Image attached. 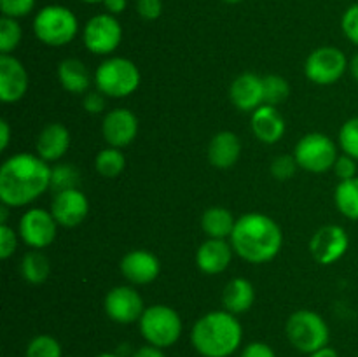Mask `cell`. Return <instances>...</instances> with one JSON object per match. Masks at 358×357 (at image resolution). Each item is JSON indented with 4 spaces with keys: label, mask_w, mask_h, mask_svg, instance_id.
Masks as SVG:
<instances>
[{
    "label": "cell",
    "mask_w": 358,
    "mask_h": 357,
    "mask_svg": "<svg viewBox=\"0 0 358 357\" xmlns=\"http://www.w3.org/2000/svg\"><path fill=\"white\" fill-rule=\"evenodd\" d=\"M51 189V167L37 154L17 153L0 167V200L9 206H24Z\"/></svg>",
    "instance_id": "6da1fadb"
},
{
    "label": "cell",
    "mask_w": 358,
    "mask_h": 357,
    "mask_svg": "<svg viewBox=\"0 0 358 357\" xmlns=\"http://www.w3.org/2000/svg\"><path fill=\"white\" fill-rule=\"evenodd\" d=\"M233 251L252 265L269 262L280 254L283 245L282 227L266 214L250 212L236 219L231 234Z\"/></svg>",
    "instance_id": "7a4b0ae2"
},
{
    "label": "cell",
    "mask_w": 358,
    "mask_h": 357,
    "mask_svg": "<svg viewBox=\"0 0 358 357\" xmlns=\"http://www.w3.org/2000/svg\"><path fill=\"white\" fill-rule=\"evenodd\" d=\"M243 342V328L236 315L213 310L201 315L191 329V345L201 357H231Z\"/></svg>",
    "instance_id": "3957f363"
},
{
    "label": "cell",
    "mask_w": 358,
    "mask_h": 357,
    "mask_svg": "<svg viewBox=\"0 0 358 357\" xmlns=\"http://www.w3.org/2000/svg\"><path fill=\"white\" fill-rule=\"evenodd\" d=\"M285 335L290 345L301 354H313L329 345L331 331L320 314L313 310H297L287 318Z\"/></svg>",
    "instance_id": "277c9868"
},
{
    "label": "cell",
    "mask_w": 358,
    "mask_h": 357,
    "mask_svg": "<svg viewBox=\"0 0 358 357\" xmlns=\"http://www.w3.org/2000/svg\"><path fill=\"white\" fill-rule=\"evenodd\" d=\"M140 70L131 59L112 56L98 65L94 83L98 91L110 98H124L135 93L140 86Z\"/></svg>",
    "instance_id": "5b68a950"
},
{
    "label": "cell",
    "mask_w": 358,
    "mask_h": 357,
    "mask_svg": "<svg viewBox=\"0 0 358 357\" xmlns=\"http://www.w3.org/2000/svg\"><path fill=\"white\" fill-rule=\"evenodd\" d=\"M79 21L76 14L63 6L42 7L34 18V34L42 44L59 48L76 38Z\"/></svg>",
    "instance_id": "8992f818"
},
{
    "label": "cell",
    "mask_w": 358,
    "mask_h": 357,
    "mask_svg": "<svg viewBox=\"0 0 358 357\" xmlns=\"http://www.w3.org/2000/svg\"><path fill=\"white\" fill-rule=\"evenodd\" d=\"M138 328L143 340L149 345L168 349V346H173L180 340L184 324H182L178 312L173 310L171 307H168V304H152V307L145 308L143 315L140 317Z\"/></svg>",
    "instance_id": "52a82bcc"
},
{
    "label": "cell",
    "mask_w": 358,
    "mask_h": 357,
    "mask_svg": "<svg viewBox=\"0 0 358 357\" xmlns=\"http://www.w3.org/2000/svg\"><path fill=\"white\" fill-rule=\"evenodd\" d=\"M294 158L303 170L311 174H324L332 170L338 161V147L336 142L325 133H308L297 142L294 149Z\"/></svg>",
    "instance_id": "ba28073f"
},
{
    "label": "cell",
    "mask_w": 358,
    "mask_h": 357,
    "mask_svg": "<svg viewBox=\"0 0 358 357\" xmlns=\"http://www.w3.org/2000/svg\"><path fill=\"white\" fill-rule=\"evenodd\" d=\"M348 58L345 52L332 46L317 48L304 62V74L311 83L318 86H331L345 76Z\"/></svg>",
    "instance_id": "9c48e42d"
},
{
    "label": "cell",
    "mask_w": 358,
    "mask_h": 357,
    "mask_svg": "<svg viewBox=\"0 0 358 357\" xmlns=\"http://www.w3.org/2000/svg\"><path fill=\"white\" fill-rule=\"evenodd\" d=\"M122 38L121 23L112 14H96L84 27L83 41L90 52L100 56L112 55Z\"/></svg>",
    "instance_id": "30bf717a"
},
{
    "label": "cell",
    "mask_w": 358,
    "mask_h": 357,
    "mask_svg": "<svg viewBox=\"0 0 358 357\" xmlns=\"http://www.w3.org/2000/svg\"><path fill=\"white\" fill-rule=\"evenodd\" d=\"M103 308L107 317L117 324H133L138 322L145 312L143 298L135 287L117 286L110 289L105 296Z\"/></svg>",
    "instance_id": "8fae6325"
},
{
    "label": "cell",
    "mask_w": 358,
    "mask_h": 357,
    "mask_svg": "<svg viewBox=\"0 0 358 357\" xmlns=\"http://www.w3.org/2000/svg\"><path fill=\"white\" fill-rule=\"evenodd\" d=\"M350 247V238L345 227L338 224H327L315 231L310 240V252L320 265L329 266L346 254Z\"/></svg>",
    "instance_id": "7c38bea8"
},
{
    "label": "cell",
    "mask_w": 358,
    "mask_h": 357,
    "mask_svg": "<svg viewBox=\"0 0 358 357\" xmlns=\"http://www.w3.org/2000/svg\"><path fill=\"white\" fill-rule=\"evenodd\" d=\"M58 223L51 210L28 209L20 219V237L28 247L45 248L56 240Z\"/></svg>",
    "instance_id": "4fadbf2b"
},
{
    "label": "cell",
    "mask_w": 358,
    "mask_h": 357,
    "mask_svg": "<svg viewBox=\"0 0 358 357\" xmlns=\"http://www.w3.org/2000/svg\"><path fill=\"white\" fill-rule=\"evenodd\" d=\"M87 212H90V202H87L86 195L79 188L55 192V196H52L51 214L56 223H58V226H79L86 220Z\"/></svg>",
    "instance_id": "5bb4252c"
},
{
    "label": "cell",
    "mask_w": 358,
    "mask_h": 357,
    "mask_svg": "<svg viewBox=\"0 0 358 357\" xmlns=\"http://www.w3.org/2000/svg\"><path fill=\"white\" fill-rule=\"evenodd\" d=\"M101 133L108 146L122 149L135 140L138 133V119L129 108H114L105 114Z\"/></svg>",
    "instance_id": "9a60e30c"
},
{
    "label": "cell",
    "mask_w": 358,
    "mask_h": 357,
    "mask_svg": "<svg viewBox=\"0 0 358 357\" xmlns=\"http://www.w3.org/2000/svg\"><path fill=\"white\" fill-rule=\"evenodd\" d=\"M28 72L23 63L13 55H0V100L3 104L20 102L27 94Z\"/></svg>",
    "instance_id": "2e32d148"
},
{
    "label": "cell",
    "mask_w": 358,
    "mask_h": 357,
    "mask_svg": "<svg viewBox=\"0 0 358 357\" xmlns=\"http://www.w3.org/2000/svg\"><path fill=\"white\" fill-rule=\"evenodd\" d=\"M119 268H121L122 276L126 280L136 284V286H145V284L154 282L157 279L161 272V262L152 252L135 248L121 259Z\"/></svg>",
    "instance_id": "e0dca14e"
},
{
    "label": "cell",
    "mask_w": 358,
    "mask_h": 357,
    "mask_svg": "<svg viewBox=\"0 0 358 357\" xmlns=\"http://www.w3.org/2000/svg\"><path fill=\"white\" fill-rule=\"evenodd\" d=\"M229 98L241 112H254L264 105V77L252 72L241 74L231 84Z\"/></svg>",
    "instance_id": "ac0fdd59"
},
{
    "label": "cell",
    "mask_w": 358,
    "mask_h": 357,
    "mask_svg": "<svg viewBox=\"0 0 358 357\" xmlns=\"http://www.w3.org/2000/svg\"><path fill=\"white\" fill-rule=\"evenodd\" d=\"M233 245L220 238H208L196 251V265L206 275L226 272L233 259Z\"/></svg>",
    "instance_id": "d6986e66"
},
{
    "label": "cell",
    "mask_w": 358,
    "mask_h": 357,
    "mask_svg": "<svg viewBox=\"0 0 358 357\" xmlns=\"http://www.w3.org/2000/svg\"><path fill=\"white\" fill-rule=\"evenodd\" d=\"M252 133L262 144H276L285 135V119L275 105H261L252 112Z\"/></svg>",
    "instance_id": "ffe728a7"
},
{
    "label": "cell",
    "mask_w": 358,
    "mask_h": 357,
    "mask_svg": "<svg viewBox=\"0 0 358 357\" xmlns=\"http://www.w3.org/2000/svg\"><path fill=\"white\" fill-rule=\"evenodd\" d=\"M70 147V132L65 125L62 122H49L48 126L42 128L38 133L37 144V156L48 163H55V161L62 160L65 153Z\"/></svg>",
    "instance_id": "44dd1931"
},
{
    "label": "cell",
    "mask_w": 358,
    "mask_h": 357,
    "mask_svg": "<svg viewBox=\"0 0 358 357\" xmlns=\"http://www.w3.org/2000/svg\"><path fill=\"white\" fill-rule=\"evenodd\" d=\"M241 142L236 133L224 130L215 133L208 144V161L219 170H227L234 167L240 160Z\"/></svg>",
    "instance_id": "7402d4cb"
},
{
    "label": "cell",
    "mask_w": 358,
    "mask_h": 357,
    "mask_svg": "<svg viewBox=\"0 0 358 357\" xmlns=\"http://www.w3.org/2000/svg\"><path fill=\"white\" fill-rule=\"evenodd\" d=\"M255 301V289L252 286L250 280L243 279V276H236V279L229 280L227 286L224 287L222 293V304L224 310L231 312L234 315L245 314L252 308Z\"/></svg>",
    "instance_id": "603a6c76"
},
{
    "label": "cell",
    "mask_w": 358,
    "mask_h": 357,
    "mask_svg": "<svg viewBox=\"0 0 358 357\" xmlns=\"http://www.w3.org/2000/svg\"><path fill=\"white\" fill-rule=\"evenodd\" d=\"M58 79L62 83L63 90L76 94L87 91L91 84V76L87 72L86 65L77 58H66L59 63Z\"/></svg>",
    "instance_id": "cb8c5ba5"
},
{
    "label": "cell",
    "mask_w": 358,
    "mask_h": 357,
    "mask_svg": "<svg viewBox=\"0 0 358 357\" xmlns=\"http://www.w3.org/2000/svg\"><path fill=\"white\" fill-rule=\"evenodd\" d=\"M234 226H236V219L224 206H210L201 217V227L208 238L226 240L227 237L233 234Z\"/></svg>",
    "instance_id": "d4e9b609"
},
{
    "label": "cell",
    "mask_w": 358,
    "mask_h": 357,
    "mask_svg": "<svg viewBox=\"0 0 358 357\" xmlns=\"http://www.w3.org/2000/svg\"><path fill=\"white\" fill-rule=\"evenodd\" d=\"M21 276L27 280L28 284H44L48 280L49 273H51V265H49L48 255L42 254L41 251L34 248V251L27 252L21 259Z\"/></svg>",
    "instance_id": "484cf974"
},
{
    "label": "cell",
    "mask_w": 358,
    "mask_h": 357,
    "mask_svg": "<svg viewBox=\"0 0 358 357\" xmlns=\"http://www.w3.org/2000/svg\"><path fill=\"white\" fill-rule=\"evenodd\" d=\"M334 202L346 219L358 220V177L339 181L334 191Z\"/></svg>",
    "instance_id": "4316f807"
},
{
    "label": "cell",
    "mask_w": 358,
    "mask_h": 357,
    "mask_svg": "<svg viewBox=\"0 0 358 357\" xmlns=\"http://www.w3.org/2000/svg\"><path fill=\"white\" fill-rule=\"evenodd\" d=\"M94 168L105 178H114L126 168V156L117 147H107L94 158Z\"/></svg>",
    "instance_id": "83f0119b"
},
{
    "label": "cell",
    "mask_w": 358,
    "mask_h": 357,
    "mask_svg": "<svg viewBox=\"0 0 358 357\" xmlns=\"http://www.w3.org/2000/svg\"><path fill=\"white\" fill-rule=\"evenodd\" d=\"M80 182V174L76 164L58 163L51 168V191L62 192L66 189H77Z\"/></svg>",
    "instance_id": "f1b7e54d"
},
{
    "label": "cell",
    "mask_w": 358,
    "mask_h": 357,
    "mask_svg": "<svg viewBox=\"0 0 358 357\" xmlns=\"http://www.w3.org/2000/svg\"><path fill=\"white\" fill-rule=\"evenodd\" d=\"M24 357H63L62 343L51 335H37L28 342Z\"/></svg>",
    "instance_id": "f546056e"
},
{
    "label": "cell",
    "mask_w": 358,
    "mask_h": 357,
    "mask_svg": "<svg viewBox=\"0 0 358 357\" xmlns=\"http://www.w3.org/2000/svg\"><path fill=\"white\" fill-rule=\"evenodd\" d=\"M290 86L285 77L278 74H269L264 77V104L280 105L289 98Z\"/></svg>",
    "instance_id": "4dcf8cb0"
},
{
    "label": "cell",
    "mask_w": 358,
    "mask_h": 357,
    "mask_svg": "<svg viewBox=\"0 0 358 357\" xmlns=\"http://www.w3.org/2000/svg\"><path fill=\"white\" fill-rule=\"evenodd\" d=\"M21 35L23 31H21L20 23L14 18L3 16L0 20V52L10 55L20 46Z\"/></svg>",
    "instance_id": "1f68e13d"
},
{
    "label": "cell",
    "mask_w": 358,
    "mask_h": 357,
    "mask_svg": "<svg viewBox=\"0 0 358 357\" xmlns=\"http://www.w3.org/2000/svg\"><path fill=\"white\" fill-rule=\"evenodd\" d=\"M339 147L345 154L358 160V115L348 119L339 130Z\"/></svg>",
    "instance_id": "d6a6232c"
},
{
    "label": "cell",
    "mask_w": 358,
    "mask_h": 357,
    "mask_svg": "<svg viewBox=\"0 0 358 357\" xmlns=\"http://www.w3.org/2000/svg\"><path fill=\"white\" fill-rule=\"evenodd\" d=\"M297 161L296 158L290 156V154H282V156H276L271 161V175L276 181H289L297 170Z\"/></svg>",
    "instance_id": "836d02e7"
},
{
    "label": "cell",
    "mask_w": 358,
    "mask_h": 357,
    "mask_svg": "<svg viewBox=\"0 0 358 357\" xmlns=\"http://www.w3.org/2000/svg\"><path fill=\"white\" fill-rule=\"evenodd\" d=\"M35 7V0H0V9L7 18H23L30 14Z\"/></svg>",
    "instance_id": "e575fe53"
},
{
    "label": "cell",
    "mask_w": 358,
    "mask_h": 357,
    "mask_svg": "<svg viewBox=\"0 0 358 357\" xmlns=\"http://www.w3.org/2000/svg\"><path fill=\"white\" fill-rule=\"evenodd\" d=\"M341 28L346 38L358 46V4H353L345 10L341 18Z\"/></svg>",
    "instance_id": "d590c367"
},
{
    "label": "cell",
    "mask_w": 358,
    "mask_h": 357,
    "mask_svg": "<svg viewBox=\"0 0 358 357\" xmlns=\"http://www.w3.org/2000/svg\"><path fill=\"white\" fill-rule=\"evenodd\" d=\"M17 248V234L7 224H0V258L9 259Z\"/></svg>",
    "instance_id": "8d00e7d4"
},
{
    "label": "cell",
    "mask_w": 358,
    "mask_h": 357,
    "mask_svg": "<svg viewBox=\"0 0 358 357\" xmlns=\"http://www.w3.org/2000/svg\"><path fill=\"white\" fill-rule=\"evenodd\" d=\"M334 174L339 181H350V178L357 177V160H353L348 154H343L338 158L334 164Z\"/></svg>",
    "instance_id": "74e56055"
},
{
    "label": "cell",
    "mask_w": 358,
    "mask_h": 357,
    "mask_svg": "<svg viewBox=\"0 0 358 357\" xmlns=\"http://www.w3.org/2000/svg\"><path fill=\"white\" fill-rule=\"evenodd\" d=\"M136 13L145 21H154L163 13L161 0H136Z\"/></svg>",
    "instance_id": "f35d334b"
},
{
    "label": "cell",
    "mask_w": 358,
    "mask_h": 357,
    "mask_svg": "<svg viewBox=\"0 0 358 357\" xmlns=\"http://www.w3.org/2000/svg\"><path fill=\"white\" fill-rule=\"evenodd\" d=\"M105 105H107V102H105V94L101 91H90L83 100L84 111L90 112V114H100V112H103Z\"/></svg>",
    "instance_id": "ab89813d"
},
{
    "label": "cell",
    "mask_w": 358,
    "mask_h": 357,
    "mask_svg": "<svg viewBox=\"0 0 358 357\" xmlns=\"http://www.w3.org/2000/svg\"><path fill=\"white\" fill-rule=\"evenodd\" d=\"M240 357H276V352L264 342H252L243 346Z\"/></svg>",
    "instance_id": "60d3db41"
},
{
    "label": "cell",
    "mask_w": 358,
    "mask_h": 357,
    "mask_svg": "<svg viewBox=\"0 0 358 357\" xmlns=\"http://www.w3.org/2000/svg\"><path fill=\"white\" fill-rule=\"evenodd\" d=\"M164 349H159V346H154V345H143L140 349L133 350L131 356L129 357H166V354L163 352Z\"/></svg>",
    "instance_id": "b9f144b4"
},
{
    "label": "cell",
    "mask_w": 358,
    "mask_h": 357,
    "mask_svg": "<svg viewBox=\"0 0 358 357\" xmlns=\"http://www.w3.org/2000/svg\"><path fill=\"white\" fill-rule=\"evenodd\" d=\"M103 6L107 9L108 14L115 16V14H121L122 10L128 6V0H103Z\"/></svg>",
    "instance_id": "7bdbcfd3"
},
{
    "label": "cell",
    "mask_w": 358,
    "mask_h": 357,
    "mask_svg": "<svg viewBox=\"0 0 358 357\" xmlns=\"http://www.w3.org/2000/svg\"><path fill=\"white\" fill-rule=\"evenodd\" d=\"M9 142H10V126L6 119H2V121H0V149L6 150L7 147H9Z\"/></svg>",
    "instance_id": "ee69618b"
},
{
    "label": "cell",
    "mask_w": 358,
    "mask_h": 357,
    "mask_svg": "<svg viewBox=\"0 0 358 357\" xmlns=\"http://www.w3.org/2000/svg\"><path fill=\"white\" fill-rule=\"evenodd\" d=\"M308 357H339L338 350H334L332 346H324V349L315 350L313 354H308Z\"/></svg>",
    "instance_id": "f6af8a7d"
},
{
    "label": "cell",
    "mask_w": 358,
    "mask_h": 357,
    "mask_svg": "<svg viewBox=\"0 0 358 357\" xmlns=\"http://www.w3.org/2000/svg\"><path fill=\"white\" fill-rule=\"evenodd\" d=\"M350 72H352L353 79L358 83V52L355 56L352 58V62H350Z\"/></svg>",
    "instance_id": "bcb514c9"
},
{
    "label": "cell",
    "mask_w": 358,
    "mask_h": 357,
    "mask_svg": "<svg viewBox=\"0 0 358 357\" xmlns=\"http://www.w3.org/2000/svg\"><path fill=\"white\" fill-rule=\"evenodd\" d=\"M7 214H9V205L2 203V206H0V224H7Z\"/></svg>",
    "instance_id": "7dc6e473"
},
{
    "label": "cell",
    "mask_w": 358,
    "mask_h": 357,
    "mask_svg": "<svg viewBox=\"0 0 358 357\" xmlns=\"http://www.w3.org/2000/svg\"><path fill=\"white\" fill-rule=\"evenodd\" d=\"M94 357H122V356H119L117 352H101Z\"/></svg>",
    "instance_id": "c3c4849f"
},
{
    "label": "cell",
    "mask_w": 358,
    "mask_h": 357,
    "mask_svg": "<svg viewBox=\"0 0 358 357\" xmlns=\"http://www.w3.org/2000/svg\"><path fill=\"white\" fill-rule=\"evenodd\" d=\"M83 2H87V4H98V2H103V0H83Z\"/></svg>",
    "instance_id": "681fc988"
},
{
    "label": "cell",
    "mask_w": 358,
    "mask_h": 357,
    "mask_svg": "<svg viewBox=\"0 0 358 357\" xmlns=\"http://www.w3.org/2000/svg\"><path fill=\"white\" fill-rule=\"evenodd\" d=\"M224 2H227V4H238V2H241V0H224Z\"/></svg>",
    "instance_id": "f907efd6"
}]
</instances>
